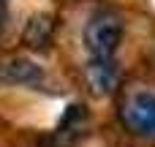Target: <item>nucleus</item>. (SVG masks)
Wrapping results in <instances>:
<instances>
[{
	"label": "nucleus",
	"mask_w": 155,
	"mask_h": 147,
	"mask_svg": "<svg viewBox=\"0 0 155 147\" xmlns=\"http://www.w3.org/2000/svg\"><path fill=\"white\" fill-rule=\"evenodd\" d=\"M49 30H52V22H49V16H33V19H30V25H27L25 41H27L30 46H41V44H46V38H49Z\"/></svg>",
	"instance_id": "nucleus-4"
},
{
	"label": "nucleus",
	"mask_w": 155,
	"mask_h": 147,
	"mask_svg": "<svg viewBox=\"0 0 155 147\" xmlns=\"http://www.w3.org/2000/svg\"><path fill=\"white\" fill-rule=\"evenodd\" d=\"M123 41V22L114 11H95L84 27V46L90 63H112Z\"/></svg>",
	"instance_id": "nucleus-1"
},
{
	"label": "nucleus",
	"mask_w": 155,
	"mask_h": 147,
	"mask_svg": "<svg viewBox=\"0 0 155 147\" xmlns=\"http://www.w3.org/2000/svg\"><path fill=\"white\" fill-rule=\"evenodd\" d=\"M87 79L95 93H112L117 85V71L112 63H90L87 65Z\"/></svg>",
	"instance_id": "nucleus-3"
},
{
	"label": "nucleus",
	"mask_w": 155,
	"mask_h": 147,
	"mask_svg": "<svg viewBox=\"0 0 155 147\" xmlns=\"http://www.w3.org/2000/svg\"><path fill=\"white\" fill-rule=\"evenodd\" d=\"M5 8H8V0H0V27H3V19H5Z\"/></svg>",
	"instance_id": "nucleus-5"
},
{
	"label": "nucleus",
	"mask_w": 155,
	"mask_h": 147,
	"mask_svg": "<svg viewBox=\"0 0 155 147\" xmlns=\"http://www.w3.org/2000/svg\"><path fill=\"white\" fill-rule=\"evenodd\" d=\"M120 120L139 136H155V95L147 90L131 93L120 106Z\"/></svg>",
	"instance_id": "nucleus-2"
}]
</instances>
